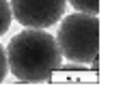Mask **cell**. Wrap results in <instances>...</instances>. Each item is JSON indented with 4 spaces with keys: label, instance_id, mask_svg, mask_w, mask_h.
I'll use <instances>...</instances> for the list:
<instances>
[{
    "label": "cell",
    "instance_id": "1",
    "mask_svg": "<svg viewBox=\"0 0 123 99\" xmlns=\"http://www.w3.org/2000/svg\"><path fill=\"white\" fill-rule=\"evenodd\" d=\"M4 54L9 71L26 84L45 82L63 65L58 43L45 28H24L9 41Z\"/></svg>",
    "mask_w": 123,
    "mask_h": 99
},
{
    "label": "cell",
    "instance_id": "2",
    "mask_svg": "<svg viewBox=\"0 0 123 99\" xmlns=\"http://www.w3.org/2000/svg\"><path fill=\"white\" fill-rule=\"evenodd\" d=\"M54 39L67 60L89 65L99 54V19L97 15L80 11L71 13L61 22L58 35Z\"/></svg>",
    "mask_w": 123,
    "mask_h": 99
},
{
    "label": "cell",
    "instance_id": "3",
    "mask_svg": "<svg viewBox=\"0 0 123 99\" xmlns=\"http://www.w3.org/2000/svg\"><path fill=\"white\" fill-rule=\"evenodd\" d=\"M11 15L24 28H50L67 11V0H9Z\"/></svg>",
    "mask_w": 123,
    "mask_h": 99
},
{
    "label": "cell",
    "instance_id": "4",
    "mask_svg": "<svg viewBox=\"0 0 123 99\" xmlns=\"http://www.w3.org/2000/svg\"><path fill=\"white\" fill-rule=\"evenodd\" d=\"M67 2L80 13H89V15L99 13V0H67Z\"/></svg>",
    "mask_w": 123,
    "mask_h": 99
},
{
    "label": "cell",
    "instance_id": "5",
    "mask_svg": "<svg viewBox=\"0 0 123 99\" xmlns=\"http://www.w3.org/2000/svg\"><path fill=\"white\" fill-rule=\"evenodd\" d=\"M11 19H13V15H11V6H9V0H0V37L9 30V26H11Z\"/></svg>",
    "mask_w": 123,
    "mask_h": 99
},
{
    "label": "cell",
    "instance_id": "6",
    "mask_svg": "<svg viewBox=\"0 0 123 99\" xmlns=\"http://www.w3.org/2000/svg\"><path fill=\"white\" fill-rule=\"evenodd\" d=\"M6 71H9V67H6V54H4V47L0 45V82L4 80Z\"/></svg>",
    "mask_w": 123,
    "mask_h": 99
}]
</instances>
